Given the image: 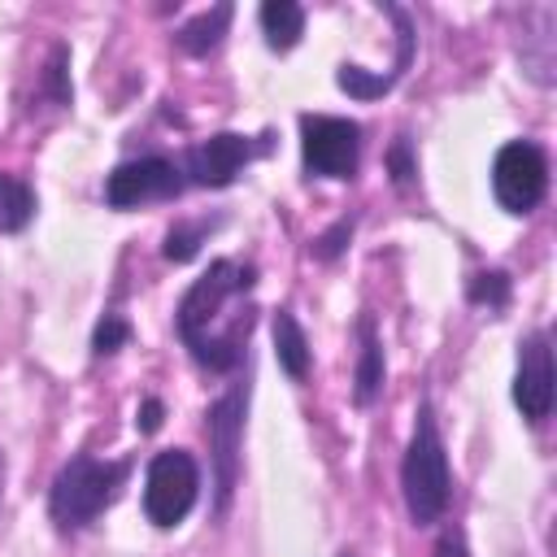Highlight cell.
<instances>
[{
  "label": "cell",
  "instance_id": "obj_1",
  "mask_svg": "<svg viewBox=\"0 0 557 557\" xmlns=\"http://www.w3.org/2000/svg\"><path fill=\"white\" fill-rule=\"evenodd\" d=\"M252 283H257V270L248 261L218 257L183 292L174 309V331L200 370L231 374L244 361V344L252 331V305H248Z\"/></svg>",
  "mask_w": 557,
  "mask_h": 557
},
{
  "label": "cell",
  "instance_id": "obj_2",
  "mask_svg": "<svg viewBox=\"0 0 557 557\" xmlns=\"http://www.w3.org/2000/svg\"><path fill=\"white\" fill-rule=\"evenodd\" d=\"M400 496H405V513L413 527H435L453 500L448 448L440 440L431 400H418V413H413V435L400 461Z\"/></svg>",
  "mask_w": 557,
  "mask_h": 557
},
{
  "label": "cell",
  "instance_id": "obj_3",
  "mask_svg": "<svg viewBox=\"0 0 557 557\" xmlns=\"http://www.w3.org/2000/svg\"><path fill=\"white\" fill-rule=\"evenodd\" d=\"M126 474H131V461H100V457H91V453H74V457L57 470V479H52V487H48V518H52L61 531H83V527H91V522L117 500Z\"/></svg>",
  "mask_w": 557,
  "mask_h": 557
},
{
  "label": "cell",
  "instance_id": "obj_4",
  "mask_svg": "<svg viewBox=\"0 0 557 557\" xmlns=\"http://www.w3.org/2000/svg\"><path fill=\"white\" fill-rule=\"evenodd\" d=\"M200 496V466L187 448H165L148 461V479H144V513L152 527L170 531L178 527L191 505Z\"/></svg>",
  "mask_w": 557,
  "mask_h": 557
},
{
  "label": "cell",
  "instance_id": "obj_5",
  "mask_svg": "<svg viewBox=\"0 0 557 557\" xmlns=\"http://www.w3.org/2000/svg\"><path fill=\"white\" fill-rule=\"evenodd\" d=\"M244 413H248V383H231L209 409H205V435H209V457H213V492H218V513H226L239 479V448H244Z\"/></svg>",
  "mask_w": 557,
  "mask_h": 557
},
{
  "label": "cell",
  "instance_id": "obj_6",
  "mask_svg": "<svg viewBox=\"0 0 557 557\" xmlns=\"http://www.w3.org/2000/svg\"><path fill=\"white\" fill-rule=\"evenodd\" d=\"M300 161L309 178H352L361 161V126L352 117L300 113Z\"/></svg>",
  "mask_w": 557,
  "mask_h": 557
},
{
  "label": "cell",
  "instance_id": "obj_7",
  "mask_svg": "<svg viewBox=\"0 0 557 557\" xmlns=\"http://www.w3.org/2000/svg\"><path fill=\"white\" fill-rule=\"evenodd\" d=\"M492 191L505 213H531L548 191V157L531 139H509L492 157Z\"/></svg>",
  "mask_w": 557,
  "mask_h": 557
},
{
  "label": "cell",
  "instance_id": "obj_8",
  "mask_svg": "<svg viewBox=\"0 0 557 557\" xmlns=\"http://www.w3.org/2000/svg\"><path fill=\"white\" fill-rule=\"evenodd\" d=\"M261 152H270V131L257 135V139H248V135H239V131H218V135L191 144V148L183 152V165H178V170H183V178L196 183V187H231V183L244 174V165L257 161Z\"/></svg>",
  "mask_w": 557,
  "mask_h": 557
},
{
  "label": "cell",
  "instance_id": "obj_9",
  "mask_svg": "<svg viewBox=\"0 0 557 557\" xmlns=\"http://www.w3.org/2000/svg\"><path fill=\"white\" fill-rule=\"evenodd\" d=\"M183 187H187L183 170L170 157L148 152V157H131V161L109 170L104 205L109 209H135V205H148V200H174Z\"/></svg>",
  "mask_w": 557,
  "mask_h": 557
},
{
  "label": "cell",
  "instance_id": "obj_10",
  "mask_svg": "<svg viewBox=\"0 0 557 557\" xmlns=\"http://www.w3.org/2000/svg\"><path fill=\"white\" fill-rule=\"evenodd\" d=\"M557 370H553V339L548 331H527L518 339V370H513V405L522 409L527 422H544L553 413V387Z\"/></svg>",
  "mask_w": 557,
  "mask_h": 557
},
{
  "label": "cell",
  "instance_id": "obj_11",
  "mask_svg": "<svg viewBox=\"0 0 557 557\" xmlns=\"http://www.w3.org/2000/svg\"><path fill=\"white\" fill-rule=\"evenodd\" d=\"M357 339H361V348H357V370H352V400L366 409L383 392V344H379L370 313L357 318Z\"/></svg>",
  "mask_w": 557,
  "mask_h": 557
},
{
  "label": "cell",
  "instance_id": "obj_12",
  "mask_svg": "<svg viewBox=\"0 0 557 557\" xmlns=\"http://www.w3.org/2000/svg\"><path fill=\"white\" fill-rule=\"evenodd\" d=\"M270 331H274V357H278V366L287 370V379L300 383V379L309 374V361H313V348H309V339H305V326L296 322L292 309H274Z\"/></svg>",
  "mask_w": 557,
  "mask_h": 557
},
{
  "label": "cell",
  "instance_id": "obj_13",
  "mask_svg": "<svg viewBox=\"0 0 557 557\" xmlns=\"http://www.w3.org/2000/svg\"><path fill=\"white\" fill-rule=\"evenodd\" d=\"M231 17H235L231 4H213V9H205V13H196V17H187V22L174 30V44H178L183 52H191V57H209V52L222 44Z\"/></svg>",
  "mask_w": 557,
  "mask_h": 557
},
{
  "label": "cell",
  "instance_id": "obj_14",
  "mask_svg": "<svg viewBox=\"0 0 557 557\" xmlns=\"http://www.w3.org/2000/svg\"><path fill=\"white\" fill-rule=\"evenodd\" d=\"M257 22H261V35H265V44L274 52L296 48L300 35H305V9L296 0H265L257 9Z\"/></svg>",
  "mask_w": 557,
  "mask_h": 557
},
{
  "label": "cell",
  "instance_id": "obj_15",
  "mask_svg": "<svg viewBox=\"0 0 557 557\" xmlns=\"http://www.w3.org/2000/svg\"><path fill=\"white\" fill-rule=\"evenodd\" d=\"M30 218H35V187L17 174H0V235L26 231Z\"/></svg>",
  "mask_w": 557,
  "mask_h": 557
},
{
  "label": "cell",
  "instance_id": "obj_16",
  "mask_svg": "<svg viewBox=\"0 0 557 557\" xmlns=\"http://www.w3.org/2000/svg\"><path fill=\"white\" fill-rule=\"evenodd\" d=\"M218 226V218H178L170 231H165V261H191L200 252V244L209 239V231Z\"/></svg>",
  "mask_w": 557,
  "mask_h": 557
},
{
  "label": "cell",
  "instance_id": "obj_17",
  "mask_svg": "<svg viewBox=\"0 0 557 557\" xmlns=\"http://www.w3.org/2000/svg\"><path fill=\"white\" fill-rule=\"evenodd\" d=\"M335 83H339V91H348L352 100H379V96H387L396 83L392 78H383V74H374V70H366V65H352V61H344L339 70H335Z\"/></svg>",
  "mask_w": 557,
  "mask_h": 557
},
{
  "label": "cell",
  "instance_id": "obj_18",
  "mask_svg": "<svg viewBox=\"0 0 557 557\" xmlns=\"http://www.w3.org/2000/svg\"><path fill=\"white\" fill-rule=\"evenodd\" d=\"M466 296L474 305H487V309H505L509 305V274L505 270H483L466 283Z\"/></svg>",
  "mask_w": 557,
  "mask_h": 557
},
{
  "label": "cell",
  "instance_id": "obj_19",
  "mask_svg": "<svg viewBox=\"0 0 557 557\" xmlns=\"http://www.w3.org/2000/svg\"><path fill=\"white\" fill-rule=\"evenodd\" d=\"M44 87L57 104H70L74 100V87H70V48L57 44L52 57H48V70H44Z\"/></svg>",
  "mask_w": 557,
  "mask_h": 557
},
{
  "label": "cell",
  "instance_id": "obj_20",
  "mask_svg": "<svg viewBox=\"0 0 557 557\" xmlns=\"http://www.w3.org/2000/svg\"><path fill=\"white\" fill-rule=\"evenodd\" d=\"M126 339H131V322H126L122 313H104V318L96 322V331H91V352H96V357H113Z\"/></svg>",
  "mask_w": 557,
  "mask_h": 557
},
{
  "label": "cell",
  "instance_id": "obj_21",
  "mask_svg": "<svg viewBox=\"0 0 557 557\" xmlns=\"http://www.w3.org/2000/svg\"><path fill=\"white\" fill-rule=\"evenodd\" d=\"M352 226H357V218H352V213H344V218H339L331 231H322V235H313V239H309V252H313L318 261H335V257L348 248Z\"/></svg>",
  "mask_w": 557,
  "mask_h": 557
},
{
  "label": "cell",
  "instance_id": "obj_22",
  "mask_svg": "<svg viewBox=\"0 0 557 557\" xmlns=\"http://www.w3.org/2000/svg\"><path fill=\"white\" fill-rule=\"evenodd\" d=\"M387 170H392V183H396V187H409V183H413L418 165H413V144H409V135H396V139H392V148H387Z\"/></svg>",
  "mask_w": 557,
  "mask_h": 557
},
{
  "label": "cell",
  "instance_id": "obj_23",
  "mask_svg": "<svg viewBox=\"0 0 557 557\" xmlns=\"http://www.w3.org/2000/svg\"><path fill=\"white\" fill-rule=\"evenodd\" d=\"M161 422H165V405H161L157 396H148V400L139 405V413H135V426H139L144 435H152V431H161Z\"/></svg>",
  "mask_w": 557,
  "mask_h": 557
},
{
  "label": "cell",
  "instance_id": "obj_24",
  "mask_svg": "<svg viewBox=\"0 0 557 557\" xmlns=\"http://www.w3.org/2000/svg\"><path fill=\"white\" fill-rule=\"evenodd\" d=\"M431 557H470V548H466V535L461 531H444L440 540H435V548H431Z\"/></svg>",
  "mask_w": 557,
  "mask_h": 557
},
{
  "label": "cell",
  "instance_id": "obj_25",
  "mask_svg": "<svg viewBox=\"0 0 557 557\" xmlns=\"http://www.w3.org/2000/svg\"><path fill=\"white\" fill-rule=\"evenodd\" d=\"M4 474H9V461H4V453H0V496H4Z\"/></svg>",
  "mask_w": 557,
  "mask_h": 557
},
{
  "label": "cell",
  "instance_id": "obj_26",
  "mask_svg": "<svg viewBox=\"0 0 557 557\" xmlns=\"http://www.w3.org/2000/svg\"><path fill=\"white\" fill-rule=\"evenodd\" d=\"M339 557H352V553H339Z\"/></svg>",
  "mask_w": 557,
  "mask_h": 557
}]
</instances>
